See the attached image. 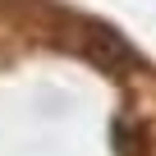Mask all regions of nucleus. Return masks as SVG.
Returning a JSON list of instances; mask_svg holds the SVG:
<instances>
[{"mask_svg":"<svg viewBox=\"0 0 156 156\" xmlns=\"http://www.w3.org/2000/svg\"><path fill=\"white\" fill-rule=\"evenodd\" d=\"M78 51H83L97 69H106V73H133L138 69L133 46L115 28H106V23H78Z\"/></svg>","mask_w":156,"mask_h":156,"instance_id":"1","label":"nucleus"},{"mask_svg":"<svg viewBox=\"0 0 156 156\" xmlns=\"http://www.w3.org/2000/svg\"><path fill=\"white\" fill-rule=\"evenodd\" d=\"M115 151H119V156H147V129L119 119V124H115Z\"/></svg>","mask_w":156,"mask_h":156,"instance_id":"2","label":"nucleus"}]
</instances>
